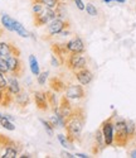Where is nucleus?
I'll list each match as a JSON object with an SVG mask.
<instances>
[{
    "label": "nucleus",
    "mask_w": 136,
    "mask_h": 158,
    "mask_svg": "<svg viewBox=\"0 0 136 158\" xmlns=\"http://www.w3.org/2000/svg\"><path fill=\"white\" fill-rule=\"evenodd\" d=\"M86 124V115L85 110L82 108H74L73 114L67 119V125H66V131L67 137L71 142H77L79 140L82 131Z\"/></svg>",
    "instance_id": "f257e3e1"
},
{
    "label": "nucleus",
    "mask_w": 136,
    "mask_h": 158,
    "mask_svg": "<svg viewBox=\"0 0 136 158\" xmlns=\"http://www.w3.org/2000/svg\"><path fill=\"white\" fill-rule=\"evenodd\" d=\"M116 116H115V144L118 147H125L130 142L126 130V119Z\"/></svg>",
    "instance_id": "f03ea898"
},
{
    "label": "nucleus",
    "mask_w": 136,
    "mask_h": 158,
    "mask_svg": "<svg viewBox=\"0 0 136 158\" xmlns=\"http://www.w3.org/2000/svg\"><path fill=\"white\" fill-rule=\"evenodd\" d=\"M117 115V113L115 111L114 115H111L110 118H107L106 120L102 122L101 124V130L105 138V143L106 147L108 146H114L115 144V116Z\"/></svg>",
    "instance_id": "7ed1b4c3"
},
{
    "label": "nucleus",
    "mask_w": 136,
    "mask_h": 158,
    "mask_svg": "<svg viewBox=\"0 0 136 158\" xmlns=\"http://www.w3.org/2000/svg\"><path fill=\"white\" fill-rule=\"evenodd\" d=\"M33 17H34V24L37 27H43V25H48L49 22H52L54 18H57V10L44 6V9L39 14H35Z\"/></svg>",
    "instance_id": "20e7f679"
},
{
    "label": "nucleus",
    "mask_w": 136,
    "mask_h": 158,
    "mask_svg": "<svg viewBox=\"0 0 136 158\" xmlns=\"http://www.w3.org/2000/svg\"><path fill=\"white\" fill-rule=\"evenodd\" d=\"M66 63H67V67L73 72L87 67V60L81 53H70V56L66 60Z\"/></svg>",
    "instance_id": "39448f33"
},
{
    "label": "nucleus",
    "mask_w": 136,
    "mask_h": 158,
    "mask_svg": "<svg viewBox=\"0 0 136 158\" xmlns=\"http://www.w3.org/2000/svg\"><path fill=\"white\" fill-rule=\"evenodd\" d=\"M64 96L68 100H71V101L83 99L86 96L83 85H81V84H70L64 90Z\"/></svg>",
    "instance_id": "423d86ee"
},
{
    "label": "nucleus",
    "mask_w": 136,
    "mask_h": 158,
    "mask_svg": "<svg viewBox=\"0 0 136 158\" xmlns=\"http://www.w3.org/2000/svg\"><path fill=\"white\" fill-rule=\"evenodd\" d=\"M70 28V23L67 20H64L63 18H54L52 22H49V24L47 25V33L50 37L54 35H59L62 31Z\"/></svg>",
    "instance_id": "0eeeda50"
},
{
    "label": "nucleus",
    "mask_w": 136,
    "mask_h": 158,
    "mask_svg": "<svg viewBox=\"0 0 136 158\" xmlns=\"http://www.w3.org/2000/svg\"><path fill=\"white\" fill-rule=\"evenodd\" d=\"M64 47L67 49L68 53H81L83 55L86 52V44L83 42V39L81 37H73L70 41H67L64 43Z\"/></svg>",
    "instance_id": "6e6552de"
},
{
    "label": "nucleus",
    "mask_w": 136,
    "mask_h": 158,
    "mask_svg": "<svg viewBox=\"0 0 136 158\" xmlns=\"http://www.w3.org/2000/svg\"><path fill=\"white\" fill-rule=\"evenodd\" d=\"M19 152H20V146L19 144L15 143L14 140L6 138L0 158H15V157H18Z\"/></svg>",
    "instance_id": "1a4fd4ad"
},
{
    "label": "nucleus",
    "mask_w": 136,
    "mask_h": 158,
    "mask_svg": "<svg viewBox=\"0 0 136 158\" xmlns=\"http://www.w3.org/2000/svg\"><path fill=\"white\" fill-rule=\"evenodd\" d=\"M6 60H8V64H9V73L10 75H14L17 77L20 76L22 72H23V63H22L19 56L11 55Z\"/></svg>",
    "instance_id": "9d476101"
},
{
    "label": "nucleus",
    "mask_w": 136,
    "mask_h": 158,
    "mask_svg": "<svg viewBox=\"0 0 136 158\" xmlns=\"http://www.w3.org/2000/svg\"><path fill=\"white\" fill-rule=\"evenodd\" d=\"M33 100L35 102V106L42 110V111H47L49 109V102H48V98L46 91H34L33 93Z\"/></svg>",
    "instance_id": "9b49d317"
},
{
    "label": "nucleus",
    "mask_w": 136,
    "mask_h": 158,
    "mask_svg": "<svg viewBox=\"0 0 136 158\" xmlns=\"http://www.w3.org/2000/svg\"><path fill=\"white\" fill-rule=\"evenodd\" d=\"M74 78L78 81V84L83 85V86H87L93 80V72L91 70H88L87 67L81 69V70H78V71L74 72Z\"/></svg>",
    "instance_id": "f8f14e48"
},
{
    "label": "nucleus",
    "mask_w": 136,
    "mask_h": 158,
    "mask_svg": "<svg viewBox=\"0 0 136 158\" xmlns=\"http://www.w3.org/2000/svg\"><path fill=\"white\" fill-rule=\"evenodd\" d=\"M11 55L20 56L19 49L8 42H0V58H8Z\"/></svg>",
    "instance_id": "ddd939ff"
},
{
    "label": "nucleus",
    "mask_w": 136,
    "mask_h": 158,
    "mask_svg": "<svg viewBox=\"0 0 136 158\" xmlns=\"http://www.w3.org/2000/svg\"><path fill=\"white\" fill-rule=\"evenodd\" d=\"M106 147V143H105V138H103V134H102V130L101 128H98L94 133V143H93V148H92V153L97 154V153H101Z\"/></svg>",
    "instance_id": "4468645a"
},
{
    "label": "nucleus",
    "mask_w": 136,
    "mask_h": 158,
    "mask_svg": "<svg viewBox=\"0 0 136 158\" xmlns=\"http://www.w3.org/2000/svg\"><path fill=\"white\" fill-rule=\"evenodd\" d=\"M59 113L62 114L63 118H66V119H68L74 111V108L72 106L71 104V100H68L66 96L61 98V102H59V108H58Z\"/></svg>",
    "instance_id": "2eb2a0df"
},
{
    "label": "nucleus",
    "mask_w": 136,
    "mask_h": 158,
    "mask_svg": "<svg viewBox=\"0 0 136 158\" xmlns=\"http://www.w3.org/2000/svg\"><path fill=\"white\" fill-rule=\"evenodd\" d=\"M6 90L9 91V94L13 95V96H15L17 94H19L20 91L23 90L22 86H20V84H19V81H18V77L17 76L10 75L8 77V89Z\"/></svg>",
    "instance_id": "dca6fc26"
},
{
    "label": "nucleus",
    "mask_w": 136,
    "mask_h": 158,
    "mask_svg": "<svg viewBox=\"0 0 136 158\" xmlns=\"http://www.w3.org/2000/svg\"><path fill=\"white\" fill-rule=\"evenodd\" d=\"M14 101L19 108H26L30 104V95H29L28 91L22 90L19 94H17L14 96Z\"/></svg>",
    "instance_id": "f3484780"
},
{
    "label": "nucleus",
    "mask_w": 136,
    "mask_h": 158,
    "mask_svg": "<svg viewBox=\"0 0 136 158\" xmlns=\"http://www.w3.org/2000/svg\"><path fill=\"white\" fill-rule=\"evenodd\" d=\"M14 22H15V19H13L10 15L5 14V13H3L2 18H0V23H2V25L9 32H14Z\"/></svg>",
    "instance_id": "a211bd4d"
},
{
    "label": "nucleus",
    "mask_w": 136,
    "mask_h": 158,
    "mask_svg": "<svg viewBox=\"0 0 136 158\" xmlns=\"http://www.w3.org/2000/svg\"><path fill=\"white\" fill-rule=\"evenodd\" d=\"M46 94H47V98H48L49 108H50V109L59 108V102H61V100L58 99V95H57L56 91H53V90H48V91H46Z\"/></svg>",
    "instance_id": "6ab92c4d"
},
{
    "label": "nucleus",
    "mask_w": 136,
    "mask_h": 158,
    "mask_svg": "<svg viewBox=\"0 0 136 158\" xmlns=\"http://www.w3.org/2000/svg\"><path fill=\"white\" fill-rule=\"evenodd\" d=\"M49 85H50V90H53V91H56V93L58 94V93H62V91H64L66 90V84L61 80L59 77H53L52 80H50V82H49Z\"/></svg>",
    "instance_id": "aec40b11"
},
{
    "label": "nucleus",
    "mask_w": 136,
    "mask_h": 158,
    "mask_svg": "<svg viewBox=\"0 0 136 158\" xmlns=\"http://www.w3.org/2000/svg\"><path fill=\"white\" fill-rule=\"evenodd\" d=\"M28 62H29V69H30V72L34 75V76H38L40 72V67H39V62L37 60V57L34 55H30L29 58H28Z\"/></svg>",
    "instance_id": "412c9836"
},
{
    "label": "nucleus",
    "mask_w": 136,
    "mask_h": 158,
    "mask_svg": "<svg viewBox=\"0 0 136 158\" xmlns=\"http://www.w3.org/2000/svg\"><path fill=\"white\" fill-rule=\"evenodd\" d=\"M14 32L22 38H30V32L26 31L24 25L18 20L14 22Z\"/></svg>",
    "instance_id": "4be33fe9"
},
{
    "label": "nucleus",
    "mask_w": 136,
    "mask_h": 158,
    "mask_svg": "<svg viewBox=\"0 0 136 158\" xmlns=\"http://www.w3.org/2000/svg\"><path fill=\"white\" fill-rule=\"evenodd\" d=\"M57 139H58L59 144H61L63 148H66V149H74L73 142H71L70 139H68L67 135H64V134H58V135H57Z\"/></svg>",
    "instance_id": "5701e85b"
},
{
    "label": "nucleus",
    "mask_w": 136,
    "mask_h": 158,
    "mask_svg": "<svg viewBox=\"0 0 136 158\" xmlns=\"http://www.w3.org/2000/svg\"><path fill=\"white\" fill-rule=\"evenodd\" d=\"M0 125H2L4 129L9 130V131H14V130H15V125H14V123H13L10 119H8V118H5L4 115L0 118Z\"/></svg>",
    "instance_id": "b1692460"
},
{
    "label": "nucleus",
    "mask_w": 136,
    "mask_h": 158,
    "mask_svg": "<svg viewBox=\"0 0 136 158\" xmlns=\"http://www.w3.org/2000/svg\"><path fill=\"white\" fill-rule=\"evenodd\" d=\"M126 130H127L129 139L131 140L135 137V131H136V124L132 119H126Z\"/></svg>",
    "instance_id": "393cba45"
},
{
    "label": "nucleus",
    "mask_w": 136,
    "mask_h": 158,
    "mask_svg": "<svg viewBox=\"0 0 136 158\" xmlns=\"http://www.w3.org/2000/svg\"><path fill=\"white\" fill-rule=\"evenodd\" d=\"M34 2L42 3L46 8H50V9H57L61 5V0H34Z\"/></svg>",
    "instance_id": "a878e982"
},
{
    "label": "nucleus",
    "mask_w": 136,
    "mask_h": 158,
    "mask_svg": "<svg viewBox=\"0 0 136 158\" xmlns=\"http://www.w3.org/2000/svg\"><path fill=\"white\" fill-rule=\"evenodd\" d=\"M39 122L42 123V125H43V128H44V130L47 131V134L49 135V137H52V135H54V128L53 125H52V123L49 122V120H46V119H39Z\"/></svg>",
    "instance_id": "bb28decb"
},
{
    "label": "nucleus",
    "mask_w": 136,
    "mask_h": 158,
    "mask_svg": "<svg viewBox=\"0 0 136 158\" xmlns=\"http://www.w3.org/2000/svg\"><path fill=\"white\" fill-rule=\"evenodd\" d=\"M49 71H42L38 76H37V82H38V85H40V86H44L46 84H47V81H48V78H49Z\"/></svg>",
    "instance_id": "cd10ccee"
},
{
    "label": "nucleus",
    "mask_w": 136,
    "mask_h": 158,
    "mask_svg": "<svg viewBox=\"0 0 136 158\" xmlns=\"http://www.w3.org/2000/svg\"><path fill=\"white\" fill-rule=\"evenodd\" d=\"M85 10L87 11V14L91 15V17H97V15H98V10H97V8L94 6L92 3H87Z\"/></svg>",
    "instance_id": "c85d7f7f"
},
{
    "label": "nucleus",
    "mask_w": 136,
    "mask_h": 158,
    "mask_svg": "<svg viewBox=\"0 0 136 158\" xmlns=\"http://www.w3.org/2000/svg\"><path fill=\"white\" fill-rule=\"evenodd\" d=\"M44 9V5L39 2H33V6H32V11H33V15L35 14H39L40 11Z\"/></svg>",
    "instance_id": "c756f323"
},
{
    "label": "nucleus",
    "mask_w": 136,
    "mask_h": 158,
    "mask_svg": "<svg viewBox=\"0 0 136 158\" xmlns=\"http://www.w3.org/2000/svg\"><path fill=\"white\" fill-rule=\"evenodd\" d=\"M0 71L3 73H9V64L6 58H0Z\"/></svg>",
    "instance_id": "7c9ffc66"
},
{
    "label": "nucleus",
    "mask_w": 136,
    "mask_h": 158,
    "mask_svg": "<svg viewBox=\"0 0 136 158\" xmlns=\"http://www.w3.org/2000/svg\"><path fill=\"white\" fill-rule=\"evenodd\" d=\"M0 89L2 90L8 89V78L5 77V73H3L2 71H0Z\"/></svg>",
    "instance_id": "2f4dec72"
},
{
    "label": "nucleus",
    "mask_w": 136,
    "mask_h": 158,
    "mask_svg": "<svg viewBox=\"0 0 136 158\" xmlns=\"http://www.w3.org/2000/svg\"><path fill=\"white\" fill-rule=\"evenodd\" d=\"M61 63H62V60H59V58L57 57V55L53 53V55L50 56V64L53 66V67H59Z\"/></svg>",
    "instance_id": "473e14b6"
},
{
    "label": "nucleus",
    "mask_w": 136,
    "mask_h": 158,
    "mask_svg": "<svg viewBox=\"0 0 136 158\" xmlns=\"http://www.w3.org/2000/svg\"><path fill=\"white\" fill-rule=\"evenodd\" d=\"M72 2L74 3V5H76V8L78 9V10H81V11H83L85 9H86V4L82 2V0H72Z\"/></svg>",
    "instance_id": "72a5a7b5"
},
{
    "label": "nucleus",
    "mask_w": 136,
    "mask_h": 158,
    "mask_svg": "<svg viewBox=\"0 0 136 158\" xmlns=\"http://www.w3.org/2000/svg\"><path fill=\"white\" fill-rule=\"evenodd\" d=\"M49 122L52 123V125H53L54 128H61V127H59V120H58V118L54 115V114L49 118Z\"/></svg>",
    "instance_id": "f704fd0d"
},
{
    "label": "nucleus",
    "mask_w": 136,
    "mask_h": 158,
    "mask_svg": "<svg viewBox=\"0 0 136 158\" xmlns=\"http://www.w3.org/2000/svg\"><path fill=\"white\" fill-rule=\"evenodd\" d=\"M61 157H64V158H74L76 156L72 154L71 152H68V151H62L61 152Z\"/></svg>",
    "instance_id": "c9c22d12"
},
{
    "label": "nucleus",
    "mask_w": 136,
    "mask_h": 158,
    "mask_svg": "<svg viewBox=\"0 0 136 158\" xmlns=\"http://www.w3.org/2000/svg\"><path fill=\"white\" fill-rule=\"evenodd\" d=\"M6 140V137L0 134V156H2V151H3V147H4V143Z\"/></svg>",
    "instance_id": "e433bc0d"
},
{
    "label": "nucleus",
    "mask_w": 136,
    "mask_h": 158,
    "mask_svg": "<svg viewBox=\"0 0 136 158\" xmlns=\"http://www.w3.org/2000/svg\"><path fill=\"white\" fill-rule=\"evenodd\" d=\"M70 34H71V32H70V29H68V28H67V29L62 31L59 35H62V37H67V35H70Z\"/></svg>",
    "instance_id": "4c0bfd02"
},
{
    "label": "nucleus",
    "mask_w": 136,
    "mask_h": 158,
    "mask_svg": "<svg viewBox=\"0 0 136 158\" xmlns=\"http://www.w3.org/2000/svg\"><path fill=\"white\" fill-rule=\"evenodd\" d=\"M77 158H88L90 156H87V154H85V153H76L74 154Z\"/></svg>",
    "instance_id": "58836bf2"
},
{
    "label": "nucleus",
    "mask_w": 136,
    "mask_h": 158,
    "mask_svg": "<svg viewBox=\"0 0 136 158\" xmlns=\"http://www.w3.org/2000/svg\"><path fill=\"white\" fill-rule=\"evenodd\" d=\"M18 157H20V158H30L32 156H30L29 153H23V154H20V156H18Z\"/></svg>",
    "instance_id": "ea45409f"
},
{
    "label": "nucleus",
    "mask_w": 136,
    "mask_h": 158,
    "mask_svg": "<svg viewBox=\"0 0 136 158\" xmlns=\"http://www.w3.org/2000/svg\"><path fill=\"white\" fill-rule=\"evenodd\" d=\"M4 116H5V118H8V119H10L11 122H13V120H14V116H11V115H9V114H5Z\"/></svg>",
    "instance_id": "a19ab883"
},
{
    "label": "nucleus",
    "mask_w": 136,
    "mask_h": 158,
    "mask_svg": "<svg viewBox=\"0 0 136 158\" xmlns=\"http://www.w3.org/2000/svg\"><path fill=\"white\" fill-rule=\"evenodd\" d=\"M130 157H132V158H136V149H134V151L130 153Z\"/></svg>",
    "instance_id": "79ce46f5"
},
{
    "label": "nucleus",
    "mask_w": 136,
    "mask_h": 158,
    "mask_svg": "<svg viewBox=\"0 0 136 158\" xmlns=\"http://www.w3.org/2000/svg\"><path fill=\"white\" fill-rule=\"evenodd\" d=\"M103 3H106V4H110V3H112V2H116V0H102Z\"/></svg>",
    "instance_id": "37998d69"
},
{
    "label": "nucleus",
    "mask_w": 136,
    "mask_h": 158,
    "mask_svg": "<svg viewBox=\"0 0 136 158\" xmlns=\"http://www.w3.org/2000/svg\"><path fill=\"white\" fill-rule=\"evenodd\" d=\"M126 2V0H116V3H118V4H124Z\"/></svg>",
    "instance_id": "c03bdc74"
},
{
    "label": "nucleus",
    "mask_w": 136,
    "mask_h": 158,
    "mask_svg": "<svg viewBox=\"0 0 136 158\" xmlns=\"http://www.w3.org/2000/svg\"><path fill=\"white\" fill-rule=\"evenodd\" d=\"M134 138H135V139H136V131H135V137H134Z\"/></svg>",
    "instance_id": "a18cd8bd"
},
{
    "label": "nucleus",
    "mask_w": 136,
    "mask_h": 158,
    "mask_svg": "<svg viewBox=\"0 0 136 158\" xmlns=\"http://www.w3.org/2000/svg\"><path fill=\"white\" fill-rule=\"evenodd\" d=\"M2 116H3V114H0V118H2Z\"/></svg>",
    "instance_id": "49530a36"
},
{
    "label": "nucleus",
    "mask_w": 136,
    "mask_h": 158,
    "mask_svg": "<svg viewBox=\"0 0 136 158\" xmlns=\"http://www.w3.org/2000/svg\"><path fill=\"white\" fill-rule=\"evenodd\" d=\"M135 14H136V8H135Z\"/></svg>",
    "instance_id": "de8ad7c7"
},
{
    "label": "nucleus",
    "mask_w": 136,
    "mask_h": 158,
    "mask_svg": "<svg viewBox=\"0 0 136 158\" xmlns=\"http://www.w3.org/2000/svg\"><path fill=\"white\" fill-rule=\"evenodd\" d=\"M0 35H2V31H0Z\"/></svg>",
    "instance_id": "09e8293b"
},
{
    "label": "nucleus",
    "mask_w": 136,
    "mask_h": 158,
    "mask_svg": "<svg viewBox=\"0 0 136 158\" xmlns=\"http://www.w3.org/2000/svg\"><path fill=\"white\" fill-rule=\"evenodd\" d=\"M32 2H34V0H32Z\"/></svg>",
    "instance_id": "8fccbe9b"
}]
</instances>
